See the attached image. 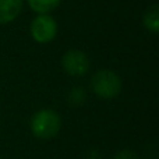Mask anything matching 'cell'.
<instances>
[{"mask_svg": "<svg viewBox=\"0 0 159 159\" xmlns=\"http://www.w3.org/2000/svg\"><path fill=\"white\" fill-rule=\"evenodd\" d=\"M30 127L32 134L39 140H50L60 131L61 119L53 109H41L31 117Z\"/></svg>", "mask_w": 159, "mask_h": 159, "instance_id": "6da1fadb", "label": "cell"}, {"mask_svg": "<svg viewBox=\"0 0 159 159\" xmlns=\"http://www.w3.org/2000/svg\"><path fill=\"white\" fill-rule=\"evenodd\" d=\"M89 87L96 96L102 99H113L121 91V80L115 71L109 69H101L91 77Z\"/></svg>", "mask_w": 159, "mask_h": 159, "instance_id": "7a4b0ae2", "label": "cell"}, {"mask_svg": "<svg viewBox=\"0 0 159 159\" xmlns=\"http://www.w3.org/2000/svg\"><path fill=\"white\" fill-rule=\"evenodd\" d=\"M57 35V22L49 14H38L31 22V36L38 43H48Z\"/></svg>", "mask_w": 159, "mask_h": 159, "instance_id": "3957f363", "label": "cell"}, {"mask_svg": "<svg viewBox=\"0 0 159 159\" xmlns=\"http://www.w3.org/2000/svg\"><path fill=\"white\" fill-rule=\"evenodd\" d=\"M61 66L64 71L71 77H82L88 73L91 63L85 52L78 49H70L61 57Z\"/></svg>", "mask_w": 159, "mask_h": 159, "instance_id": "277c9868", "label": "cell"}, {"mask_svg": "<svg viewBox=\"0 0 159 159\" xmlns=\"http://www.w3.org/2000/svg\"><path fill=\"white\" fill-rule=\"evenodd\" d=\"M24 0H0V25L8 24L20 16Z\"/></svg>", "mask_w": 159, "mask_h": 159, "instance_id": "5b68a950", "label": "cell"}, {"mask_svg": "<svg viewBox=\"0 0 159 159\" xmlns=\"http://www.w3.org/2000/svg\"><path fill=\"white\" fill-rule=\"evenodd\" d=\"M143 24L145 30H148L152 34H158L159 31V6L154 3L145 10L143 16Z\"/></svg>", "mask_w": 159, "mask_h": 159, "instance_id": "8992f818", "label": "cell"}, {"mask_svg": "<svg viewBox=\"0 0 159 159\" xmlns=\"http://www.w3.org/2000/svg\"><path fill=\"white\" fill-rule=\"evenodd\" d=\"M31 10L38 14H49L59 7L61 0H27Z\"/></svg>", "mask_w": 159, "mask_h": 159, "instance_id": "52a82bcc", "label": "cell"}, {"mask_svg": "<svg viewBox=\"0 0 159 159\" xmlns=\"http://www.w3.org/2000/svg\"><path fill=\"white\" fill-rule=\"evenodd\" d=\"M67 101H69V105H71V106H82L87 102V91H85V88L80 87V85L73 87L69 92Z\"/></svg>", "mask_w": 159, "mask_h": 159, "instance_id": "ba28073f", "label": "cell"}, {"mask_svg": "<svg viewBox=\"0 0 159 159\" xmlns=\"http://www.w3.org/2000/svg\"><path fill=\"white\" fill-rule=\"evenodd\" d=\"M112 159H138V155L131 149H120L113 155Z\"/></svg>", "mask_w": 159, "mask_h": 159, "instance_id": "9c48e42d", "label": "cell"}, {"mask_svg": "<svg viewBox=\"0 0 159 159\" xmlns=\"http://www.w3.org/2000/svg\"><path fill=\"white\" fill-rule=\"evenodd\" d=\"M85 159H101V155L96 149H89V151L85 154Z\"/></svg>", "mask_w": 159, "mask_h": 159, "instance_id": "30bf717a", "label": "cell"}, {"mask_svg": "<svg viewBox=\"0 0 159 159\" xmlns=\"http://www.w3.org/2000/svg\"><path fill=\"white\" fill-rule=\"evenodd\" d=\"M0 159H2V157H0Z\"/></svg>", "mask_w": 159, "mask_h": 159, "instance_id": "8fae6325", "label": "cell"}]
</instances>
